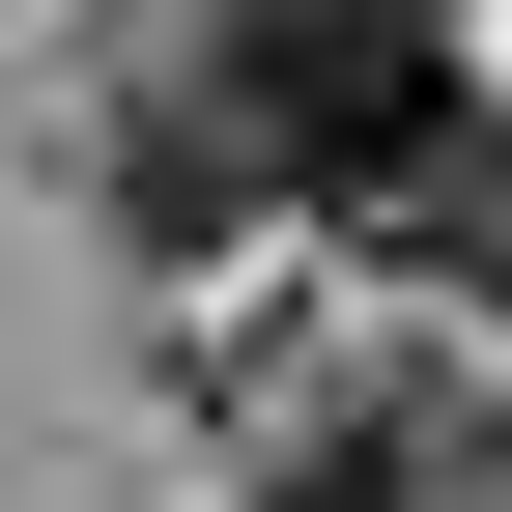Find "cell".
Listing matches in <instances>:
<instances>
[{
	"label": "cell",
	"instance_id": "cell-1",
	"mask_svg": "<svg viewBox=\"0 0 512 512\" xmlns=\"http://www.w3.org/2000/svg\"><path fill=\"white\" fill-rule=\"evenodd\" d=\"M256 512H484V399L342 370V399H285V427H256Z\"/></svg>",
	"mask_w": 512,
	"mask_h": 512
},
{
	"label": "cell",
	"instance_id": "cell-2",
	"mask_svg": "<svg viewBox=\"0 0 512 512\" xmlns=\"http://www.w3.org/2000/svg\"><path fill=\"white\" fill-rule=\"evenodd\" d=\"M484 512H512V399H484Z\"/></svg>",
	"mask_w": 512,
	"mask_h": 512
}]
</instances>
